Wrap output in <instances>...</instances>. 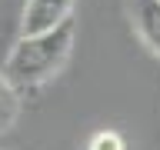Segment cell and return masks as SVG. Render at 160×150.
<instances>
[{
	"label": "cell",
	"instance_id": "7a4b0ae2",
	"mask_svg": "<svg viewBox=\"0 0 160 150\" xmlns=\"http://www.w3.org/2000/svg\"><path fill=\"white\" fill-rule=\"evenodd\" d=\"M73 3L77 0H27L23 17H20V37H37V33H47V30L73 20L70 17Z\"/></svg>",
	"mask_w": 160,
	"mask_h": 150
},
{
	"label": "cell",
	"instance_id": "3957f363",
	"mask_svg": "<svg viewBox=\"0 0 160 150\" xmlns=\"http://www.w3.org/2000/svg\"><path fill=\"white\" fill-rule=\"evenodd\" d=\"M127 7L140 40L153 57H160V0H127Z\"/></svg>",
	"mask_w": 160,
	"mask_h": 150
},
{
	"label": "cell",
	"instance_id": "277c9868",
	"mask_svg": "<svg viewBox=\"0 0 160 150\" xmlns=\"http://www.w3.org/2000/svg\"><path fill=\"white\" fill-rule=\"evenodd\" d=\"M17 113H20V93L0 77V133H3L7 127H13Z\"/></svg>",
	"mask_w": 160,
	"mask_h": 150
},
{
	"label": "cell",
	"instance_id": "5b68a950",
	"mask_svg": "<svg viewBox=\"0 0 160 150\" xmlns=\"http://www.w3.org/2000/svg\"><path fill=\"white\" fill-rule=\"evenodd\" d=\"M87 150H123V140H120V133H113V130H100L97 137L90 140Z\"/></svg>",
	"mask_w": 160,
	"mask_h": 150
},
{
	"label": "cell",
	"instance_id": "6da1fadb",
	"mask_svg": "<svg viewBox=\"0 0 160 150\" xmlns=\"http://www.w3.org/2000/svg\"><path fill=\"white\" fill-rule=\"evenodd\" d=\"M73 33H77V27H73V20H67V23H60L47 33L20 37L13 43V50L7 53V60H3L0 77L17 93L43 87L47 80H53L67 67L70 53H73Z\"/></svg>",
	"mask_w": 160,
	"mask_h": 150
}]
</instances>
